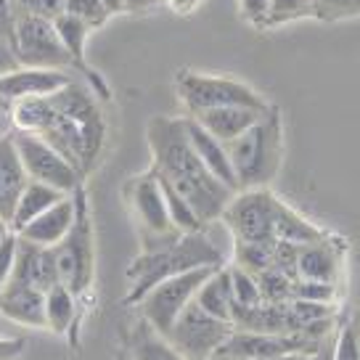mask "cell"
<instances>
[{
	"label": "cell",
	"mask_w": 360,
	"mask_h": 360,
	"mask_svg": "<svg viewBox=\"0 0 360 360\" xmlns=\"http://www.w3.org/2000/svg\"><path fill=\"white\" fill-rule=\"evenodd\" d=\"M11 117L13 130L40 135L79 169V175H85L101 154L106 135L101 106L77 79L53 96L13 103Z\"/></svg>",
	"instance_id": "6da1fadb"
},
{
	"label": "cell",
	"mask_w": 360,
	"mask_h": 360,
	"mask_svg": "<svg viewBox=\"0 0 360 360\" xmlns=\"http://www.w3.org/2000/svg\"><path fill=\"white\" fill-rule=\"evenodd\" d=\"M146 138L154 157L151 172L191 204L204 225L217 220L236 191L223 186L196 157L183 117H154L146 127Z\"/></svg>",
	"instance_id": "7a4b0ae2"
},
{
	"label": "cell",
	"mask_w": 360,
	"mask_h": 360,
	"mask_svg": "<svg viewBox=\"0 0 360 360\" xmlns=\"http://www.w3.org/2000/svg\"><path fill=\"white\" fill-rule=\"evenodd\" d=\"M223 265V249L202 231L193 233H178V236L162 241L157 247L143 249L127 268V304H138L148 289H154L159 281L188 273L196 268H220Z\"/></svg>",
	"instance_id": "3957f363"
},
{
	"label": "cell",
	"mask_w": 360,
	"mask_h": 360,
	"mask_svg": "<svg viewBox=\"0 0 360 360\" xmlns=\"http://www.w3.org/2000/svg\"><path fill=\"white\" fill-rule=\"evenodd\" d=\"M281 117H278V109L270 106L247 133L225 143L238 191L265 188L276 178L281 165Z\"/></svg>",
	"instance_id": "277c9868"
},
{
	"label": "cell",
	"mask_w": 360,
	"mask_h": 360,
	"mask_svg": "<svg viewBox=\"0 0 360 360\" xmlns=\"http://www.w3.org/2000/svg\"><path fill=\"white\" fill-rule=\"evenodd\" d=\"M75 196V220L67 236L58 241L53 249L58 270V283L67 286L75 297H85L93 283V270H96V249H93V223H90L88 196L79 186Z\"/></svg>",
	"instance_id": "5b68a950"
},
{
	"label": "cell",
	"mask_w": 360,
	"mask_h": 360,
	"mask_svg": "<svg viewBox=\"0 0 360 360\" xmlns=\"http://www.w3.org/2000/svg\"><path fill=\"white\" fill-rule=\"evenodd\" d=\"M178 96L183 106L188 109V117H196L210 109L220 106H249L265 112L268 101L247 82L217 75H199V72H180L178 75Z\"/></svg>",
	"instance_id": "8992f818"
},
{
	"label": "cell",
	"mask_w": 360,
	"mask_h": 360,
	"mask_svg": "<svg viewBox=\"0 0 360 360\" xmlns=\"http://www.w3.org/2000/svg\"><path fill=\"white\" fill-rule=\"evenodd\" d=\"M13 48L22 67L34 69H77L75 58L69 56L64 43L58 40L53 30V19H45L37 13L19 11L16 13V27H13Z\"/></svg>",
	"instance_id": "52a82bcc"
},
{
	"label": "cell",
	"mask_w": 360,
	"mask_h": 360,
	"mask_svg": "<svg viewBox=\"0 0 360 360\" xmlns=\"http://www.w3.org/2000/svg\"><path fill=\"white\" fill-rule=\"evenodd\" d=\"M214 268H196L188 273H180L172 278L159 281L154 289H148L143 294V300L138 302L141 310V321H146L148 326L159 331L162 337H167L169 328L175 326V321L180 318V313L193 302V297L199 292V286L204 283V278L212 273Z\"/></svg>",
	"instance_id": "ba28073f"
},
{
	"label": "cell",
	"mask_w": 360,
	"mask_h": 360,
	"mask_svg": "<svg viewBox=\"0 0 360 360\" xmlns=\"http://www.w3.org/2000/svg\"><path fill=\"white\" fill-rule=\"evenodd\" d=\"M276 207L278 199L268 188H247L236 191L223 210L225 225L236 241L252 244H273L276 241Z\"/></svg>",
	"instance_id": "9c48e42d"
},
{
	"label": "cell",
	"mask_w": 360,
	"mask_h": 360,
	"mask_svg": "<svg viewBox=\"0 0 360 360\" xmlns=\"http://www.w3.org/2000/svg\"><path fill=\"white\" fill-rule=\"evenodd\" d=\"M11 135H13L16 154L22 159V167L30 180L53 186V188H58V191L64 193H75L82 186L79 169L72 162H67L40 135L27 133V130H11Z\"/></svg>",
	"instance_id": "30bf717a"
},
{
	"label": "cell",
	"mask_w": 360,
	"mask_h": 360,
	"mask_svg": "<svg viewBox=\"0 0 360 360\" xmlns=\"http://www.w3.org/2000/svg\"><path fill=\"white\" fill-rule=\"evenodd\" d=\"M231 334L233 323L204 313L199 304L191 302L180 313L175 326L169 328L167 339L186 360H212Z\"/></svg>",
	"instance_id": "8fae6325"
},
{
	"label": "cell",
	"mask_w": 360,
	"mask_h": 360,
	"mask_svg": "<svg viewBox=\"0 0 360 360\" xmlns=\"http://www.w3.org/2000/svg\"><path fill=\"white\" fill-rule=\"evenodd\" d=\"M127 202H130V210H133L135 220L141 225L143 249L157 247V244L180 233L169 223L165 193H162V186H159L157 175L151 169L127 183Z\"/></svg>",
	"instance_id": "7c38bea8"
},
{
	"label": "cell",
	"mask_w": 360,
	"mask_h": 360,
	"mask_svg": "<svg viewBox=\"0 0 360 360\" xmlns=\"http://www.w3.org/2000/svg\"><path fill=\"white\" fill-rule=\"evenodd\" d=\"M321 339H310L304 334H259V331H238L225 339V345L214 352L212 360H268L304 352L313 355Z\"/></svg>",
	"instance_id": "4fadbf2b"
},
{
	"label": "cell",
	"mask_w": 360,
	"mask_h": 360,
	"mask_svg": "<svg viewBox=\"0 0 360 360\" xmlns=\"http://www.w3.org/2000/svg\"><path fill=\"white\" fill-rule=\"evenodd\" d=\"M72 79L75 77L69 72H61V69L19 67L11 75L0 77V106L11 109L13 103L27 101V98L53 96L61 88H67Z\"/></svg>",
	"instance_id": "5bb4252c"
},
{
	"label": "cell",
	"mask_w": 360,
	"mask_h": 360,
	"mask_svg": "<svg viewBox=\"0 0 360 360\" xmlns=\"http://www.w3.org/2000/svg\"><path fill=\"white\" fill-rule=\"evenodd\" d=\"M8 283H22L37 292H48L51 286L58 283V270L53 249L37 247L24 238L16 236V259H13V270Z\"/></svg>",
	"instance_id": "9a60e30c"
},
{
	"label": "cell",
	"mask_w": 360,
	"mask_h": 360,
	"mask_svg": "<svg viewBox=\"0 0 360 360\" xmlns=\"http://www.w3.org/2000/svg\"><path fill=\"white\" fill-rule=\"evenodd\" d=\"M183 124H186V135H188V143L196 151V157L202 159V165L214 178L220 180L223 186H228L231 191H238L236 175H233V167H231V159H228V148H225L223 141H217L214 135H210L202 124L196 122L193 117H183Z\"/></svg>",
	"instance_id": "2e32d148"
},
{
	"label": "cell",
	"mask_w": 360,
	"mask_h": 360,
	"mask_svg": "<svg viewBox=\"0 0 360 360\" xmlns=\"http://www.w3.org/2000/svg\"><path fill=\"white\" fill-rule=\"evenodd\" d=\"M72 220H75V196L69 193L58 204H53L51 210L37 214L32 223L24 225L22 231H16V236L30 241V244L51 249L67 236V231L72 228Z\"/></svg>",
	"instance_id": "e0dca14e"
},
{
	"label": "cell",
	"mask_w": 360,
	"mask_h": 360,
	"mask_svg": "<svg viewBox=\"0 0 360 360\" xmlns=\"http://www.w3.org/2000/svg\"><path fill=\"white\" fill-rule=\"evenodd\" d=\"M0 315L13 323L27 328H48L45 321V292L22 286V283H6L0 292Z\"/></svg>",
	"instance_id": "ac0fdd59"
},
{
	"label": "cell",
	"mask_w": 360,
	"mask_h": 360,
	"mask_svg": "<svg viewBox=\"0 0 360 360\" xmlns=\"http://www.w3.org/2000/svg\"><path fill=\"white\" fill-rule=\"evenodd\" d=\"M27 172L22 167V159L16 154L13 146V135H0V220L8 223L11 228V217L16 210V202L22 196L24 186H27Z\"/></svg>",
	"instance_id": "d6986e66"
},
{
	"label": "cell",
	"mask_w": 360,
	"mask_h": 360,
	"mask_svg": "<svg viewBox=\"0 0 360 360\" xmlns=\"http://www.w3.org/2000/svg\"><path fill=\"white\" fill-rule=\"evenodd\" d=\"M339 270H342V255L339 249L326 238L304 244L297 255V278L304 281H321V283H337Z\"/></svg>",
	"instance_id": "ffe728a7"
},
{
	"label": "cell",
	"mask_w": 360,
	"mask_h": 360,
	"mask_svg": "<svg viewBox=\"0 0 360 360\" xmlns=\"http://www.w3.org/2000/svg\"><path fill=\"white\" fill-rule=\"evenodd\" d=\"M268 109H265V112H268ZM265 112L249 109V106H220V109H210V112L196 114L193 120L202 124L210 135H214L217 141L231 143V141H236L241 133H247L249 127L257 122Z\"/></svg>",
	"instance_id": "44dd1931"
},
{
	"label": "cell",
	"mask_w": 360,
	"mask_h": 360,
	"mask_svg": "<svg viewBox=\"0 0 360 360\" xmlns=\"http://www.w3.org/2000/svg\"><path fill=\"white\" fill-rule=\"evenodd\" d=\"M79 300L69 292L67 286H51L45 292V321H48V328L58 334V337H69L72 345H77V326H79Z\"/></svg>",
	"instance_id": "7402d4cb"
},
{
	"label": "cell",
	"mask_w": 360,
	"mask_h": 360,
	"mask_svg": "<svg viewBox=\"0 0 360 360\" xmlns=\"http://www.w3.org/2000/svg\"><path fill=\"white\" fill-rule=\"evenodd\" d=\"M193 302L202 307L204 313L214 315L220 321L231 323V315H233V292H231V270L228 268H214L204 283L199 286V292L193 297Z\"/></svg>",
	"instance_id": "603a6c76"
},
{
	"label": "cell",
	"mask_w": 360,
	"mask_h": 360,
	"mask_svg": "<svg viewBox=\"0 0 360 360\" xmlns=\"http://www.w3.org/2000/svg\"><path fill=\"white\" fill-rule=\"evenodd\" d=\"M64 196L69 193L58 191L53 186H45V183H34V180H27V186H24L22 196H19V202H16V210H13V217H11V231H22L27 223H32L37 214H43L45 210H51L53 204H58Z\"/></svg>",
	"instance_id": "cb8c5ba5"
},
{
	"label": "cell",
	"mask_w": 360,
	"mask_h": 360,
	"mask_svg": "<svg viewBox=\"0 0 360 360\" xmlns=\"http://www.w3.org/2000/svg\"><path fill=\"white\" fill-rule=\"evenodd\" d=\"M321 238H326V233L318 225L307 223L302 214H297L292 207H286L278 199V207H276V241H289V244L304 247V244H315Z\"/></svg>",
	"instance_id": "d4e9b609"
},
{
	"label": "cell",
	"mask_w": 360,
	"mask_h": 360,
	"mask_svg": "<svg viewBox=\"0 0 360 360\" xmlns=\"http://www.w3.org/2000/svg\"><path fill=\"white\" fill-rule=\"evenodd\" d=\"M130 347H133V360H186L169 345V339L154 331L146 321H141L135 326Z\"/></svg>",
	"instance_id": "484cf974"
},
{
	"label": "cell",
	"mask_w": 360,
	"mask_h": 360,
	"mask_svg": "<svg viewBox=\"0 0 360 360\" xmlns=\"http://www.w3.org/2000/svg\"><path fill=\"white\" fill-rule=\"evenodd\" d=\"M159 180V178H157ZM159 186H162V193H165V204H167V214H169V223L175 231L180 233H193V231H202L204 223L199 220V214L193 212V207L183 196H180L169 183L165 180H159Z\"/></svg>",
	"instance_id": "4316f807"
},
{
	"label": "cell",
	"mask_w": 360,
	"mask_h": 360,
	"mask_svg": "<svg viewBox=\"0 0 360 360\" xmlns=\"http://www.w3.org/2000/svg\"><path fill=\"white\" fill-rule=\"evenodd\" d=\"M231 270V292H233V310H247V307H257L262 304V294H259L257 278L241 268Z\"/></svg>",
	"instance_id": "83f0119b"
},
{
	"label": "cell",
	"mask_w": 360,
	"mask_h": 360,
	"mask_svg": "<svg viewBox=\"0 0 360 360\" xmlns=\"http://www.w3.org/2000/svg\"><path fill=\"white\" fill-rule=\"evenodd\" d=\"M276 244V241H273ZM273 244H252V241H236V268L257 276L259 270L273 268Z\"/></svg>",
	"instance_id": "f1b7e54d"
},
{
	"label": "cell",
	"mask_w": 360,
	"mask_h": 360,
	"mask_svg": "<svg viewBox=\"0 0 360 360\" xmlns=\"http://www.w3.org/2000/svg\"><path fill=\"white\" fill-rule=\"evenodd\" d=\"M257 286H259V294H262V302H289L292 300V281L286 273L276 268H268V270H259L257 276Z\"/></svg>",
	"instance_id": "f546056e"
},
{
	"label": "cell",
	"mask_w": 360,
	"mask_h": 360,
	"mask_svg": "<svg viewBox=\"0 0 360 360\" xmlns=\"http://www.w3.org/2000/svg\"><path fill=\"white\" fill-rule=\"evenodd\" d=\"M302 16H313V0H270L265 24H283Z\"/></svg>",
	"instance_id": "4dcf8cb0"
},
{
	"label": "cell",
	"mask_w": 360,
	"mask_h": 360,
	"mask_svg": "<svg viewBox=\"0 0 360 360\" xmlns=\"http://www.w3.org/2000/svg\"><path fill=\"white\" fill-rule=\"evenodd\" d=\"M313 16L323 22L360 16V0H313Z\"/></svg>",
	"instance_id": "1f68e13d"
},
{
	"label": "cell",
	"mask_w": 360,
	"mask_h": 360,
	"mask_svg": "<svg viewBox=\"0 0 360 360\" xmlns=\"http://www.w3.org/2000/svg\"><path fill=\"white\" fill-rule=\"evenodd\" d=\"M334 283H321V281H304V278H294L292 281V300H304V302H321L331 304L334 302Z\"/></svg>",
	"instance_id": "d6a6232c"
},
{
	"label": "cell",
	"mask_w": 360,
	"mask_h": 360,
	"mask_svg": "<svg viewBox=\"0 0 360 360\" xmlns=\"http://www.w3.org/2000/svg\"><path fill=\"white\" fill-rule=\"evenodd\" d=\"M64 11L77 16L79 22H85L90 30L101 27L109 19V11L101 6V0H64Z\"/></svg>",
	"instance_id": "836d02e7"
},
{
	"label": "cell",
	"mask_w": 360,
	"mask_h": 360,
	"mask_svg": "<svg viewBox=\"0 0 360 360\" xmlns=\"http://www.w3.org/2000/svg\"><path fill=\"white\" fill-rule=\"evenodd\" d=\"M334 360H360V339L349 326H345L334 339Z\"/></svg>",
	"instance_id": "e575fe53"
},
{
	"label": "cell",
	"mask_w": 360,
	"mask_h": 360,
	"mask_svg": "<svg viewBox=\"0 0 360 360\" xmlns=\"http://www.w3.org/2000/svg\"><path fill=\"white\" fill-rule=\"evenodd\" d=\"M13 259H16V233L8 231L6 236L0 238V292L6 289V283L11 278Z\"/></svg>",
	"instance_id": "d590c367"
},
{
	"label": "cell",
	"mask_w": 360,
	"mask_h": 360,
	"mask_svg": "<svg viewBox=\"0 0 360 360\" xmlns=\"http://www.w3.org/2000/svg\"><path fill=\"white\" fill-rule=\"evenodd\" d=\"M16 8L45 16V19H56L58 13L64 11V0H16Z\"/></svg>",
	"instance_id": "8d00e7d4"
},
{
	"label": "cell",
	"mask_w": 360,
	"mask_h": 360,
	"mask_svg": "<svg viewBox=\"0 0 360 360\" xmlns=\"http://www.w3.org/2000/svg\"><path fill=\"white\" fill-rule=\"evenodd\" d=\"M16 0H0V37L13 43V27H16Z\"/></svg>",
	"instance_id": "74e56055"
},
{
	"label": "cell",
	"mask_w": 360,
	"mask_h": 360,
	"mask_svg": "<svg viewBox=\"0 0 360 360\" xmlns=\"http://www.w3.org/2000/svg\"><path fill=\"white\" fill-rule=\"evenodd\" d=\"M268 11H270V0H241V13L252 24L268 22Z\"/></svg>",
	"instance_id": "f35d334b"
},
{
	"label": "cell",
	"mask_w": 360,
	"mask_h": 360,
	"mask_svg": "<svg viewBox=\"0 0 360 360\" xmlns=\"http://www.w3.org/2000/svg\"><path fill=\"white\" fill-rule=\"evenodd\" d=\"M22 67V61L16 56V48H13L11 40H6V37H0V77H6V75H11L16 69Z\"/></svg>",
	"instance_id": "ab89813d"
},
{
	"label": "cell",
	"mask_w": 360,
	"mask_h": 360,
	"mask_svg": "<svg viewBox=\"0 0 360 360\" xmlns=\"http://www.w3.org/2000/svg\"><path fill=\"white\" fill-rule=\"evenodd\" d=\"M24 349V339L0 337V360H16Z\"/></svg>",
	"instance_id": "60d3db41"
},
{
	"label": "cell",
	"mask_w": 360,
	"mask_h": 360,
	"mask_svg": "<svg viewBox=\"0 0 360 360\" xmlns=\"http://www.w3.org/2000/svg\"><path fill=\"white\" fill-rule=\"evenodd\" d=\"M310 360H334V337H323L318 342L315 352L310 355Z\"/></svg>",
	"instance_id": "b9f144b4"
},
{
	"label": "cell",
	"mask_w": 360,
	"mask_h": 360,
	"mask_svg": "<svg viewBox=\"0 0 360 360\" xmlns=\"http://www.w3.org/2000/svg\"><path fill=\"white\" fill-rule=\"evenodd\" d=\"M159 0H122V8L124 11H148L154 8Z\"/></svg>",
	"instance_id": "7bdbcfd3"
},
{
	"label": "cell",
	"mask_w": 360,
	"mask_h": 360,
	"mask_svg": "<svg viewBox=\"0 0 360 360\" xmlns=\"http://www.w3.org/2000/svg\"><path fill=\"white\" fill-rule=\"evenodd\" d=\"M101 6L106 8V11H109V16H112V13L124 11V8H122V0H101Z\"/></svg>",
	"instance_id": "ee69618b"
},
{
	"label": "cell",
	"mask_w": 360,
	"mask_h": 360,
	"mask_svg": "<svg viewBox=\"0 0 360 360\" xmlns=\"http://www.w3.org/2000/svg\"><path fill=\"white\" fill-rule=\"evenodd\" d=\"M268 360H310V355H304V352H294V355H281V358H268Z\"/></svg>",
	"instance_id": "f6af8a7d"
},
{
	"label": "cell",
	"mask_w": 360,
	"mask_h": 360,
	"mask_svg": "<svg viewBox=\"0 0 360 360\" xmlns=\"http://www.w3.org/2000/svg\"><path fill=\"white\" fill-rule=\"evenodd\" d=\"M8 231H11V228H8V223H3V220H0V238L6 236V233H8Z\"/></svg>",
	"instance_id": "bcb514c9"
},
{
	"label": "cell",
	"mask_w": 360,
	"mask_h": 360,
	"mask_svg": "<svg viewBox=\"0 0 360 360\" xmlns=\"http://www.w3.org/2000/svg\"><path fill=\"white\" fill-rule=\"evenodd\" d=\"M193 3H199V0H193Z\"/></svg>",
	"instance_id": "7dc6e473"
}]
</instances>
